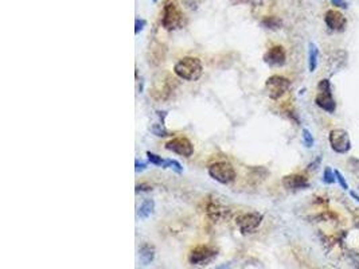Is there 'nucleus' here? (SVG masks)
<instances>
[{
    "mask_svg": "<svg viewBox=\"0 0 359 269\" xmlns=\"http://www.w3.org/2000/svg\"><path fill=\"white\" fill-rule=\"evenodd\" d=\"M209 175L222 185H229L236 179V170L230 163L217 162L209 167Z\"/></svg>",
    "mask_w": 359,
    "mask_h": 269,
    "instance_id": "nucleus-4",
    "label": "nucleus"
},
{
    "mask_svg": "<svg viewBox=\"0 0 359 269\" xmlns=\"http://www.w3.org/2000/svg\"><path fill=\"white\" fill-rule=\"evenodd\" d=\"M303 141L307 148H311L314 143H315V139L312 136V133L310 132V129H303Z\"/></svg>",
    "mask_w": 359,
    "mask_h": 269,
    "instance_id": "nucleus-22",
    "label": "nucleus"
},
{
    "mask_svg": "<svg viewBox=\"0 0 359 269\" xmlns=\"http://www.w3.org/2000/svg\"><path fill=\"white\" fill-rule=\"evenodd\" d=\"M151 190V186L148 185H137L136 186V193H139V191H149Z\"/></svg>",
    "mask_w": 359,
    "mask_h": 269,
    "instance_id": "nucleus-29",
    "label": "nucleus"
},
{
    "mask_svg": "<svg viewBox=\"0 0 359 269\" xmlns=\"http://www.w3.org/2000/svg\"><path fill=\"white\" fill-rule=\"evenodd\" d=\"M261 24L265 28H268V30H280L281 26H283V22L277 16H265L261 20Z\"/></svg>",
    "mask_w": 359,
    "mask_h": 269,
    "instance_id": "nucleus-17",
    "label": "nucleus"
},
{
    "mask_svg": "<svg viewBox=\"0 0 359 269\" xmlns=\"http://www.w3.org/2000/svg\"><path fill=\"white\" fill-rule=\"evenodd\" d=\"M318 64H319V48L314 42H310L308 44V69H310V72H315Z\"/></svg>",
    "mask_w": 359,
    "mask_h": 269,
    "instance_id": "nucleus-14",
    "label": "nucleus"
},
{
    "mask_svg": "<svg viewBox=\"0 0 359 269\" xmlns=\"http://www.w3.org/2000/svg\"><path fill=\"white\" fill-rule=\"evenodd\" d=\"M163 167L164 169H172L174 171H175V173H178V174H180L182 171H183V167L180 166L179 162L172 160V159H167V160L164 162Z\"/></svg>",
    "mask_w": 359,
    "mask_h": 269,
    "instance_id": "nucleus-21",
    "label": "nucleus"
},
{
    "mask_svg": "<svg viewBox=\"0 0 359 269\" xmlns=\"http://www.w3.org/2000/svg\"><path fill=\"white\" fill-rule=\"evenodd\" d=\"M263 222V214L260 213H247V214H242L237 217V226L241 230L242 234H249L253 233L257 230L260 225Z\"/></svg>",
    "mask_w": 359,
    "mask_h": 269,
    "instance_id": "nucleus-7",
    "label": "nucleus"
},
{
    "mask_svg": "<svg viewBox=\"0 0 359 269\" xmlns=\"http://www.w3.org/2000/svg\"><path fill=\"white\" fill-rule=\"evenodd\" d=\"M264 61L269 66H283L285 64V61H287L285 50H284L283 46H273L264 56Z\"/></svg>",
    "mask_w": 359,
    "mask_h": 269,
    "instance_id": "nucleus-13",
    "label": "nucleus"
},
{
    "mask_svg": "<svg viewBox=\"0 0 359 269\" xmlns=\"http://www.w3.org/2000/svg\"><path fill=\"white\" fill-rule=\"evenodd\" d=\"M217 269H229V266H226V265H221V266H218Z\"/></svg>",
    "mask_w": 359,
    "mask_h": 269,
    "instance_id": "nucleus-33",
    "label": "nucleus"
},
{
    "mask_svg": "<svg viewBox=\"0 0 359 269\" xmlns=\"http://www.w3.org/2000/svg\"><path fill=\"white\" fill-rule=\"evenodd\" d=\"M335 179H336V183L340 186V189L344 190V191H348V183L347 181H346V178H344V175L342 173H340L339 170H335Z\"/></svg>",
    "mask_w": 359,
    "mask_h": 269,
    "instance_id": "nucleus-20",
    "label": "nucleus"
},
{
    "mask_svg": "<svg viewBox=\"0 0 359 269\" xmlns=\"http://www.w3.org/2000/svg\"><path fill=\"white\" fill-rule=\"evenodd\" d=\"M330 2H331L332 6H335L336 10H338V8H342V10H346V8L348 7V6H347V2H346V0H330Z\"/></svg>",
    "mask_w": 359,
    "mask_h": 269,
    "instance_id": "nucleus-28",
    "label": "nucleus"
},
{
    "mask_svg": "<svg viewBox=\"0 0 359 269\" xmlns=\"http://www.w3.org/2000/svg\"><path fill=\"white\" fill-rule=\"evenodd\" d=\"M315 104L330 115H332L336 111V102L334 94H332L331 82L328 78L320 80V82L318 84V94L315 97Z\"/></svg>",
    "mask_w": 359,
    "mask_h": 269,
    "instance_id": "nucleus-2",
    "label": "nucleus"
},
{
    "mask_svg": "<svg viewBox=\"0 0 359 269\" xmlns=\"http://www.w3.org/2000/svg\"><path fill=\"white\" fill-rule=\"evenodd\" d=\"M135 166H136V173H139V171H143V170H145V167H147V165L145 163H141V162H139V160H136V163H135Z\"/></svg>",
    "mask_w": 359,
    "mask_h": 269,
    "instance_id": "nucleus-30",
    "label": "nucleus"
},
{
    "mask_svg": "<svg viewBox=\"0 0 359 269\" xmlns=\"http://www.w3.org/2000/svg\"><path fill=\"white\" fill-rule=\"evenodd\" d=\"M206 213H208V216L212 218L213 221H220L221 218L226 214V209L222 207L220 203H217V202H210L208 207H206Z\"/></svg>",
    "mask_w": 359,
    "mask_h": 269,
    "instance_id": "nucleus-15",
    "label": "nucleus"
},
{
    "mask_svg": "<svg viewBox=\"0 0 359 269\" xmlns=\"http://www.w3.org/2000/svg\"><path fill=\"white\" fill-rule=\"evenodd\" d=\"M283 186L289 191H299V190H305L310 187V182L304 175L300 174H291L283 178Z\"/></svg>",
    "mask_w": 359,
    "mask_h": 269,
    "instance_id": "nucleus-12",
    "label": "nucleus"
},
{
    "mask_svg": "<svg viewBox=\"0 0 359 269\" xmlns=\"http://www.w3.org/2000/svg\"><path fill=\"white\" fill-rule=\"evenodd\" d=\"M147 22L144 19H136L135 20V34H139L140 31H143V28L145 27Z\"/></svg>",
    "mask_w": 359,
    "mask_h": 269,
    "instance_id": "nucleus-27",
    "label": "nucleus"
},
{
    "mask_svg": "<svg viewBox=\"0 0 359 269\" xmlns=\"http://www.w3.org/2000/svg\"><path fill=\"white\" fill-rule=\"evenodd\" d=\"M348 167L352 170V171H355V173H359V159L358 157H350L347 162Z\"/></svg>",
    "mask_w": 359,
    "mask_h": 269,
    "instance_id": "nucleus-26",
    "label": "nucleus"
},
{
    "mask_svg": "<svg viewBox=\"0 0 359 269\" xmlns=\"http://www.w3.org/2000/svg\"><path fill=\"white\" fill-rule=\"evenodd\" d=\"M202 62L195 57H184L174 66V73L184 81H196L202 76Z\"/></svg>",
    "mask_w": 359,
    "mask_h": 269,
    "instance_id": "nucleus-1",
    "label": "nucleus"
},
{
    "mask_svg": "<svg viewBox=\"0 0 359 269\" xmlns=\"http://www.w3.org/2000/svg\"><path fill=\"white\" fill-rule=\"evenodd\" d=\"M350 195H351V198H354V201L359 202V195L355 193V191H350Z\"/></svg>",
    "mask_w": 359,
    "mask_h": 269,
    "instance_id": "nucleus-32",
    "label": "nucleus"
},
{
    "mask_svg": "<svg viewBox=\"0 0 359 269\" xmlns=\"http://www.w3.org/2000/svg\"><path fill=\"white\" fill-rule=\"evenodd\" d=\"M153 209H155V202L152 201V199H147V201H144L143 203L139 206L137 216H139V218H141V220H145V218L151 216Z\"/></svg>",
    "mask_w": 359,
    "mask_h": 269,
    "instance_id": "nucleus-16",
    "label": "nucleus"
},
{
    "mask_svg": "<svg viewBox=\"0 0 359 269\" xmlns=\"http://www.w3.org/2000/svg\"><path fill=\"white\" fill-rule=\"evenodd\" d=\"M217 256V252L209 246H198L192 250L190 254V262L195 264V265H203L208 264Z\"/></svg>",
    "mask_w": 359,
    "mask_h": 269,
    "instance_id": "nucleus-11",
    "label": "nucleus"
},
{
    "mask_svg": "<svg viewBox=\"0 0 359 269\" xmlns=\"http://www.w3.org/2000/svg\"><path fill=\"white\" fill-rule=\"evenodd\" d=\"M166 149L171 151V152H175L180 156H186L190 157L194 152V147H192L191 141L186 139V137H176V139H172L166 144Z\"/></svg>",
    "mask_w": 359,
    "mask_h": 269,
    "instance_id": "nucleus-10",
    "label": "nucleus"
},
{
    "mask_svg": "<svg viewBox=\"0 0 359 269\" xmlns=\"http://www.w3.org/2000/svg\"><path fill=\"white\" fill-rule=\"evenodd\" d=\"M335 182V171H332L330 166H326L323 171V183H326V185H334Z\"/></svg>",
    "mask_w": 359,
    "mask_h": 269,
    "instance_id": "nucleus-19",
    "label": "nucleus"
},
{
    "mask_svg": "<svg viewBox=\"0 0 359 269\" xmlns=\"http://www.w3.org/2000/svg\"><path fill=\"white\" fill-rule=\"evenodd\" d=\"M162 24L168 31L178 30L183 24V15L175 3H167L163 8V15H162Z\"/></svg>",
    "mask_w": 359,
    "mask_h": 269,
    "instance_id": "nucleus-6",
    "label": "nucleus"
},
{
    "mask_svg": "<svg viewBox=\"0 0 359 269\" xmlns=\"http://www.w3.org/2000/svg\"><path fill=\"white\" fill-rule=\"evenodd\" d=\"M347 256L352 265L355 266L356 269H359V252H356V250H348Z\"/></svg>",
    "mask_w": 359,
    "mask_h": 269,
    "instance_id": "nucleus-24",
    "label": "nucleus"
},
{
    "mask_svg": "<svg viewBox=\"0 0 359 269\" xmlns=\"http://www.w3.org/2000/svg\"><path fill=\"white\" fill-rule=\"evenodd\" d=\"M291 81L283 76H272L265 82V90L272 100H279L289 90Z\"/></svg>",
    "mask_w": 359,
    "mask_h": 269,
    "instance_id": "nucleus-5",
    "label": "nucleus"
},
{
    "mask_svg": "<svg viewBox=\"0 0 359 269\" xmlns=\"http://www.w3.org/2000/svg\"><path fill=\"white\" fill-rule=\"evenodd\" d=\"M328 141L330 147L335 153L339 155H346L351 149V139L350 133L343 128H334L330 131L328 135Z\"/></svg>",
    "mask_w": 359,
    "mask_h": 269,
    "instance_id": "nucleus-3",
    "label": "nucleus"
},
{
    "mask_svg": "<svg viewBox=\"0 0 359 269\" xmlns=\"http://www.w3.org/2000/svg\"><path fill=\"white\" fill-rule=\"evenodd\" d=\"M147 156H148V160L155 166H162V167H163L164 162H166L164 159H162V156H159V155H156V153L153 152H149V151L147 152Z\"/></svg>",
    "mask_w": 359,
    "mask_h": 269,
    "instance_id": "nucleus-23",
    "label": "nucleus"
},
{
    "mask_svg": "<svg viewBox=\"0 0 359 269\" xmlns=\"http://www.w3.org/2000/svg\"><path fill=\"white\" fill-rule=\"evenodd\" d=\"M348 61V52L343 48H338L328 56L327 60V70L330 76H334L336 73H339L342 69L346 68Z\"/></svg>",
    "mask_w": 359,
    "mask_h": 269,
    "instance_id": "nucleus-8",
    "label": "nucleus"
},
{
    "mask_svg": "<svg viewBox=\"0 0 359 269\" xmlns=\"http://www.w3.org/2000/svg\"><path fill=\"white\" fill-rule=\"evenodd\" d=\"M153 2H155V3H156V2H158V0H153Z\"/></svg>",
    "mask_w": 359,
    "mask_h": 269,
    "instance_id": "nucleus-34",
    "label": "nucleus"
},
{
    "mask_svg": "<svg viewBox=\"0 0 359 269\" xmlns=\"http://www.w3.org/2000/svg\"><path fill=\"white\" fill-rule=\"evenodd\" d=\"M320 160H322V157H318V160L314 162V163H311V165L308 166V170H316V169H318V166H319Z\"/></svg>",
    "mask_w": 359,
    "mask_h": 269,
    "instance_id": "nucleus-31",
    "label": "nucleus"
},
{
    "mask_svg": "<svg viewBox=\"0 0 359 269\" xmlns=\"http://www.w3.org/2000/svg\"><path fill=\"white\" fill-rule=\"evenodd\" d=\"M324 23L327 24L331 31L340 32L347 26V18L339 10H328L324 14Z\"/></svg>",
    "mask_w": 359,
    "mask_h": 269,
    "instance_id": "nucleus-9",
    "label": "nucleus"
},
{
    "mask_svg": "<svg viewBox=\"0 0 359 269\" xmlns=\"http://www.w3.org/2000/svg\"><path fill=\"white\" fill-rule=\"evenodd\" d=\"M152 132L155 133L156 136H170V133L163 128V125L155 124L152 127Z\"/></svg>",
    "mask_w": 359,
    "mask_h": 269,
    "instance_id": "nucleus-25",
    "label": "nucleus"
},
{
    "mask_svg": "<svg viewBox=\"0 0 359 269\" xmlns=\"http://www.w3.org/2000/svg\"><path fill=\"white\" fill-rule=\"evenodd\" d=\"M140 260H141L144 265H148L153 260V249H152L151 246H141V249H140Z\"/></svg>",
    "mask_w": 359,
    "mask_h": 269,
    "instance_id": "nucleus-18",
    "label": "nucleus"
}]
</instances>
